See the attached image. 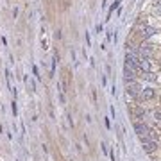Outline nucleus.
<instances>
[{
	"label": "nucleus",
	"instance_id": "f03ea898",
	"mask_svg": "<svg viewBox=\"0 0 161 161\" xmlns=\"http://www.w3.org/2000/svg\"><path fill=\"white\" fill-rule=\"evenodd\" d=\"M125 82H127V93H129L131 97H134V99H136V97H138V93H140L143 88H141L136 80H125Z\"/></svg>",
	"mask_w": 161,
	"mask_h": 161
},
{
	"label": "nucleus",
	"instance_id": "39448f33",
	"mask_svg": "<svg viewBox=\"0 0 161 161\" xmlns=\"http://www.w3.org/2000/svg\"><path fill=\"white\" fill-rule=\"evenodd\" d=\"M147 131H149V127H147L145 123H141V122H134V133H136L140 138H143V136L147 134Z\"/></svg>",
	"mask_w": 161,
	"mask_h": 161
},
{
	"label": "nucleus",
	"instance_id": "0eeeda50",
	"mask_svg": "<svg viewBox=\"0 0 161 161\" xmlns=\"http://www.w3.org/2000/svg\"><path fill=\"white\" fill-rule=\"evenodd\" d=\"M154 120H159L161 122V107L156 111V113H154Z\"/></svg>",
	"mask_w": 161,
	"mask_h": 161
},
{
	"label": "nucleus",
	"instance_id": "20e7f679",
	"mask_svg": "<svg viewBox=\"0 0 161 161\" xmlns=\"http://www.w3.org/2000/svg\"><path fill=\"white\" fill-rule=\"evenodd\" d=\"M141 145H143V150L145 152H154L156 149H158V143H156V140H145V141H141Z\"/></svg>",
	"mask_w": 161,
	"mask_h": 161
},
{
	"label": "nucleus",
	"instance_id": "f257e3e1",
	"mask_svg": "<svg viewBox=\"0 0 161 161\" xmlns=\"http://www.w3.org/2000/svg\"><path fill=\"white\" fill-rule=\"evenodd\" d=\"M156 95H158V91H156L154 88H143L140 93H138L136 100H138V102H141V100H152Z\"/></svg>",
	"mask_w": 161,
	"mask_h": 161
},
{
	"label": "nucleus",
	"instance_id": "423d86ee",
	"mask_svg": "<svg viewBox=\"0 0 161 161\" xmlns=\"http://www.w3.org/2000/svg\"><path fill=\"white\" fill-rule=\"evenodd\" d=\"M140 77H143L145 80H158V77H154V74H152V72H141Z\"/></svg>",
	"mask_w": 161,
	"mask_h": 161
},
{
	"label": "nucleus",
	"instance_id": "7ed1b4c3",
	"mask_svg": "<svg viewBox=\"0 0 161 161\" xmlns=\"http://www.w3.org/2000/svg\"><path fill=\"white\" fill-rule=\"evenodd\" d=\"M156 32H158V31H156L154 27H147V25H145V27H140V31H138V36H140L143 41H145V40H149L150 36H154Z\"/></svg>",
	"mask_w": 161,
	"mask_h": 161
}]
</instances>
